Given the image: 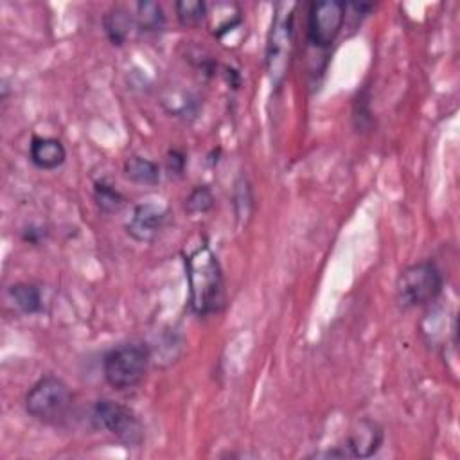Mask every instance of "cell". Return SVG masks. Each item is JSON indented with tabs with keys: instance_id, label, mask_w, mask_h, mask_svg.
Masks as SVG:
<instances>
[{
	"instance_id": "obj_1",
	"label": "cell",
	"mask_w": 460,
	"mask_h": 460,
	"mask_svg": "<svg viewBox=\"0 0 460 460\" xmlns=\"http://www.w3.org/2000/svg\"><path fill=\"white\" fill-rule=\"evenodd\" d=\"M185 271L192 311L199 316L219 313L225 305V280L208 244H199L187 255Z\"/></svg>"
},
{
	"instance_id": "obj_2",
	"label": "cell",
	"mask_w": 460,
	"mask_h": 460,
	"mask_svg": "<svg viewBox=\"0 0 460 460\" xmlns=\"http://www.w3.org/2000/svg\"><path fill=\"white\" fill-rule=\"evenodd\" d=\"M149 358V349L140 341H128L111 349L102 359L106 383L117 390L137 386L147 372Z\"/></svg>"
},
{
	"instance_id": "obj_3",
	"label": "cell",
	"mask_w": 460,
	"mask_h": 460,
	"mask_svg": "<svg viewBox=\"0 0 460 460\" xmlns=\"http://www.w3.org/2000/svg\"><path fill=\"white\" fill-rule=\"evenodd\" d=\"M72 406L68 386L56 376H43L25 395V410L45 424H58Z\"/></svg>"
},
{
	"instance_id": "obj_4",
	"label": "cell",
	"mask_w": 460,
	"mask_h": 460,
	"mask_svg": "<svg viewBox=\"0 0 460 460\" xmlns=\"http://www.w3.org/2000/svg\"><path fill=\"white\" fill-rule=\"evenodd\" d=\"M442 291V273L429 262H417L404 268L397 279L395 293L402 307H419L433 302Z\"/></svg>"
},
{
	"instance_id": "obj_5",
	"label": "cell",
	"mask_w": 460,
	"mask_h": 460,
	"mask_svg": "<svg viewBox=\"0 0 460 460\" xmlns=\"http://www.w3.org/2000/svg\"><path fill=\"white\" fill-rule=\"evenodd\" d=\"M284 13H277L266 43V70L273 86H280L293 50V7L282 5Z\"/></svg>"
},
{
	"instance_id": "obj_6",
	"label": "cell",
	"mask_w": 460,
	"mask_h": 460,
	"mask_svg": "<svg viewBox=\"0 0 460 460\" xmlns=\"http://www.w3.org/2000/svg\"><path fill=\"white\" fill-rule=\"evenodd\" d=\"M92 415L99 428L110 431L126 446H138L144 438V428L138 417L120 402L108 399L97 401Z\"/></svg>"
},
{
	"instance_id": "obj_7",
	"label": "cell",
	"mask_w": 460,
	"mask_h": 460,
	"mask_svg": "<svg viewBox=\"0 0 460 460\" xmlns=\"http://www.w3.org/2000/svg\"><path fill=\"white\" fill-rule=\"evenodd\" d=\"M345 13H347V5L343 2H338V0L314 2L307 16L309 41L320 49L331 47L343 27Z\"/></svg>"
},
{
	"instance_id": "obj_8",
	"label": "cell",
	"mask_w": 460,
	"mask_h": 460,
	"mask_svg": "<svg viewBox=\"0 0 460 460\" xmlns=\"http://www.w3.org/2000/svg\"><path fill=\"white\" fill-rule=\"evenodd\" d=\"M167 219V210L156 203H142L137 205L129 223L126 225V232L140 243L153 241L160 230L164 228Z\"/></svg>"
},
{
	"instance_id": "obj_9",
	"label": "cell",
	"mask_w": 460,
	"mask_h": 460,
	"mask_svg": "<svg viewBox=\"0 0 460 460\" xmlns=\"http://www.w3.org/2000/svg\"><path fill=\"white\" fill-rule=\"evenodd\" d=\"M383 444V429L377 422L363 419L349 433L345 449L349 456L368 458L379 451Z\"/></svg>"
},
{
	"instance_id": "obj_10",
	"label": "cell",
	"mask_w": 460,
	"mask_h": 460,
	"mask_svg": "<svg viewBox=\"0 0 460 460\" xmlns=\"http://www.w3.org/2000/svg\"><path fill=\"white\" fill-rule=\"evenodd\" d=\"M31 162L40 169H56L66 158V149L61 140L52 137H34L29 147Z\"/></svg>"
},
{
	"instance_id": "obj_11",
	"label": "cell",
	"mask_w": 460,
	"mask_h": 460,
	"mask_svg": "<svg viewBox=\"0 0 460 460\" xmlns=\"http://www.w3.org/2000/svg\"><path fill=\"white\" fill-rule=\"evenodd\" d=\"M135 23V18L124 7H113L104 16V29L113 45H122L129 38L131 27Z\"/></svg>"
},
{
	"instance_id": "obj_12",
	"label": "cell",
	"mask_w": 460,
	"mask_h": 460,
	"mask_svg": "<svg viewBox=\"0 0 460 460\" xmlns=\"http://www.w3.org/2000/svg\"><path fill=\"white\" fill-rule=\"evenodd\" d=\"M124 174L140 185H156L160 181V167L153 160L142 156H129L124 162Z\"/></svg>"
},
{
	"instance_id": "obj_13",
	"label": "cell",
	"mask_w": 460,
	"mask_h": 460,
	"mask_svg": "<svg viewBox=\"0 0 460 460\" xmlns=\"http://www.w3.org/2000/svg\"><path fill=\"white\" fill-rule=\"evenodd\" d=\"M9 296L14 307L25 314H32L41 309V291L34 284L16 282L9 288Z\"/></svg>"
},
{
	"instance_id": "obj_14",
	"label": "cell",
	"mask_w": 460,
	"mask_h": 460,
	"mask_svg": "<svg viewBox=\"0 0 460 460\" xmlns=\"http://www.w3.org/2000/svg\"><path fill=\"white\" fill-rule=\"evenodd\" d=\"M135 22H137V27L144 32L160 31L164 22H165L162 5L158 2H140L137 5Z\"/></svg>"
},
{
	"instance_id": "obj_15",
	"label": "cell",
	"mask_w": 460,
	"mask_h": 460,
	"mask_svg": "<svg viewBox=\"0 0 460 460\" xmlns=\"http://www.w3.org/2000/svg\"><path fill=\"white\" fill-rule=\"evenodd\" d=\"M93 198H95V203H97L99 210L104 212V214L119 212L120 207L124 205V196L113 185L106 183L104 180L95 181Z\"/></svg>"
},
{
	"instance_id": "obj_16",
	"label": "cell",
	"mask_w": 460,
	"mask_h": 460,
	"mask_svg": "<svg viewBox=\"0 0 460 460\" xmlns=\"http://www.w3.org/2000/svg\"><path fill=\"white\" fill-rule=\"evenodd\" d=\"M176 16L181 25H196L207 16V4L199 0H180L174 5Z\"/></svg>"
},
{
	"instance_id": "obj_17",
	"label": "cell",
	"mask_w": 460,
	"mask_h": 460,
	"mask_svg": "<svg viewBox=\"0 0 460 460\" xmlns=\"http://www.w3.org/2000/svg\"><path fill=\"white\" fill-rule=\"evenodd\" d=\"M214 205V196L207 185L196 187L185 199V210L189 214H205Z\"/></svg>"
}]
</instances>
